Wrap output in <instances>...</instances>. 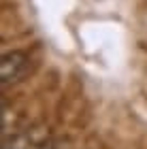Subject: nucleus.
I'll use <instances>...</instances> for the list:
<instances>
[{
	"instance_id": "1",
	"label": "nucleus",
	"mask_w": 147,
	"mask_h": 149,
	"mask_svg": "<svg viewBox=\"0 0 147 149\" xmlns=\"http://www.w3.org/2000/svg\"><path fill=\"white\" fill-rule=\"evenodd\" d=\"M28 64L30 60L24 51H11V53H4L2 56V62H0V77H2V83L9 85V83H15L26 74L28 70Z\"/></svg>"
}]
</instances>
